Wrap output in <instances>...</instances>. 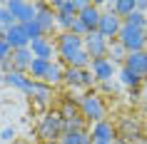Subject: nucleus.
<instances>
[{
	"label": "nucleus",
	"instance_id": "f257e3e1",
	"mask_svg": "<svg viewBox=\"0 0 147 144\" xmlns=\"http://www.w3.org/2000/svg\"><path fill=\"white\" fill-rule=\"evenodd\" d=\"M65 132H67V122L62 119L60 114H47L38 127V134L45 142H57V137H62Z\"/></svg>",
	"mask_w": 147,
	"mask_h": 144
},
{
	"label": "nucleus",
	"instance_id": "f03ea898",
	"mask_svg": "<svg viewBox=\"0 0 147 144\" xmlns=\"http://www.w3.org/2000/svg\"><path fill=\"white\" fill-rule=\"evenodd\" d=\"M120 45L127 50V52H142V47H145L147 38H145V30H140V27H130V25L122 23V30H120Z\"/></svg>",
	"mask_w": 147,
	"mask_h": 144
},
{
	"label": "nucleus",
	"instance_id": "7ed1b4c3",
	"mask_svg": "<svg viewBox=\"0 0 147 144\" xmlns=\"http://www.w3.org/2000/svg\"><path fill=\"white\" fill-rule=\"evenodd\" d=\"M5 10H10L13 13V17H15L20 25L25 23H32L35 17H38V8H35V3H23V0H10V3H5Z\"/></svg>",
	"mask_w": 147,
	"mask_h": 144
},
{
	"label": "nucleus",
	"instance_id": "20e7f679",
	"mask_svg": "<svg viewBox=\"0 0 147 144\" xmlns=\"http://www.w3.org/2000/svg\"><path fill=\"white\" fill-rule=\"evenodd\" d=\"M80 109H82V117H87V119L95 122V124L105 119V104L100 102L97 94H87V97H82Z\"/></svg>",
	"mask_w": 147,
	"mask_h": 144
},
{
	"label": "nucleus",
	"instance_id": "39448f33",
	"mask_svg": "<svg viewBox=\"0 0 147 144\" xmlns=\"http://www.w3.org/2000/svg\"><path fill=\"white\" fill-rule=\"evenodd\" d=\"M85 50L90 55V60H105V52H107V42L100 32H90L85 38Z\"/></svg>",
	"mask_w": 147,
	"mask_h": 144
},
{
	"label": "nucleus",
	"instance_id": "423d86ee",
	"mask_svg": "<svg viewBox=\"0 0 147 144\" xmlns=\"http://www.w3.org/2000/svg\"><path fill=\"white\" fill-rule=\"evenodd\" d=\"M57 47H60V55H62V60H65V57H70L72 52L85 50V40L80 38V35H75V32H65V35H60Z\"/></svg>",
	"mask_w": 147,
	"mask_h": 144
},
{
	"label": "nucleus",
	"instance_id": "0eeeda50",
	"mask_svg": "<svg viewBox=\"0 0 147 144\" xmlns=\"http://www.w3.org/2000/svg\"><path fill=\"white\" fill-rule=\"evenodd\" d=\"M120 30H122V23H120V17L115 15V13H102L100 17V27H97V32H100L102 38H117L120 35Z\"/></svg>",
	"mask_w": 147,
	"mask_h": 144
},
{
	"label": "nucleus",
	"instance_id": "6e6552de",
	"mask_svg": "<svg viewBox=\"0 0 147 144\" xmlns=\"http://www.w3.org/2000/svg\"><path fill=\"white\" fill-rule=\"evenodd\" d=\"M5 42H8L13 50H20V47H30V38L25 35V27L20 23L13 25V27H8V32H5Z\"/></svg>",
	"mask_w": 147,
	"mask_h": 144
},
{
	"label": "nucleus",
	"instance_id": "1a4fd4ad",
	"mask_svg": "<svg viewBox=\"0 0 147 144\" xmlns=\"http://www.w3.org/2000/svg\"><path fill=\"white\" fill-rule=\"evenodd\" d=\"M92 142H107V144H112L115 142V127L110 124V122H97V124H92Z\"/></svg>",
	"mask_w": 147,
	"mask_h": 144
},
{
	"label": "nucleus",
	"instance_id": "9d476101",
	"mask_svg": "<svg viewBox=\"0 0 147 144\" xmlns=\"http://www.w3.org/2000/svg\"><path fill=\"white\" fill-rule=\"evenodd\" d=\"M115 75V62L110 60H92V77L100 82H110Z\"/></svg>",
	"mask_w": 147,
	"mask_h": 144
},
{
	"label": "nucleus",
	"instance_id": "9b49d317",
	"mask_svg": "<svg viewBox=\"0 0 147 144\" xmlns=\"http://www.w3.org/2000/svg\"><path fill=\"white\" fill-rule=\"evenodd\" d=\"M35 8H38V17H35V20L40 23V27H42L45 32L53 30V25L57 23V15L53 13V8L45 5V3H35Z\"/></svg>",
	"mask_w": 147,
	"mask_h": 144
},
{
	"label": "nucleus",
	"instance_id": "f8f14e48",
	"mask_svg": "<svg viewBox=\"0 0 147 144\" xmlns=\"http://www.w3.org/2000/svg\"><path fill=\"white\" fill-rule=\"evenodd\" d=\"M5 82H8L10 87H15V90H23V92H28V94H30L32 82H35V80L25 77L23 72H18V70H10V72H5Z\"/></svg>",
	"mask_w": 147,
	"mask_h": 144
},
{
	"label": "nucleus",
	"instance_id": "ddd939ff",
	"mask_svg": "<svg viewBox=\"0 0 147 144\" xmlns=\"http://www.w3.org/2000/svg\"><path fill=\"white\" fill-rule=\"evenodd\" d=\"M30 52L32 57H38V60H47V62H53L50 57H53V42L45 38H38V40H32L30 42Z\"/></svg>",
	"mask_w": 147,
	"mask_h": 144
},
{
	"label": "nucleus",
	"instance_id": "4468645a",
	"mask_svg": "<svg viewBox=\"0 0 147 144\" xmlns=\"http://www.w3.org/2000/svg\"><path fill=\"white\" fill-rule=\"evenodd\" d=\"M125 67H130L132 72H137L140 77L147 75V52H130L127 55V60H125Z\"/></svg>",
	"mask_w": 147,
	"mask_h": 144
},
{
	"label": "nucleus",
	"instance_id": "2eb2a0df",
	"mask_svg": "<svg viewBox=\"0 0 147 144\" xmlns=\"http://www.w3.org/2000/svg\"><path fill=\"white\" fill-rule=\"evenodd\" d=\"M80 20H82V25H85L90 32H97V27H100V17H102V13L97 10V5H90L87 10H82L80 13Z\"/></svg>",
	"mask_w": 147,
	"mask_h": 144
},
{
	"label": "nucleus",
	"instance_id": "dca6fc26",
	"mask_svg": "<svg viewBox=\"0 0 147 144\" xmlns=\"http://www.w3.org/2000/svg\"><path fill=\"white\" fill-rule=\"evenodd\" d=\"M35 60L30 52V47H20V50H13V70H18V72H23V70H30V62Z\"/></svg>",
	"mask_w": 147,
	"mask_h": 144
},
{
	"label": "nucleus",
	"instance_id": "f3484780",
	"mask_svg": "<svg viewBox=\"0 0 147 144\" xmlns=\"http://www.w3.org/2000/svg\"><path fill=\"white\" fill-rule=\"evenodd\" d=\"M65 80H67L72 87H80V84H90L95 80L90 72H85V70H78V67H70L67 72H65Z\"/></svg>",
	"mask_w": 147,
	"mask_h": 144
},
{
	"label": "nucleus",
	"instance_id": "a211bd4d",
	"mask_svg": "<svg viewBox=\"0 0 147 144\" xmlns=\"http://www.w3.org/2000/svg\"><path fill=\"white\" fill-rule=\"evenodd\" d=\"M135 10H137V0H117V3H112V13L117 17H130Z\"/></svg>",
	"mask_w": 147,
	"mask_h": 144
},
{
	"label": "nucleus",
	"instance_id": "6ab92c4d",
	"mask_svg": "<svg viewBox=\"0 0 147 144\" xmlns=\"http://www.w3.org/2000/svg\"><path fill=\"white\" fill-rule=\"evenodd\" d=\"M50 65H53V62H47V60H38V57H35V60L30 62V75L45 82V77H47V70H50Z\"/></svg>",
	"mask_w": 147,
	"mask_h": 144
},
{
	"label": "nucleus",
	"instance_id": "aec40b11",
	"mask_svg": "<svg viewBox=\"0 0 147 144\" xmlns=\"http://www.w3.org/2000/svg\"><path fill=\"white\" fill-rule=\"evenodd\" d=\"M140 132H142V129H140V124H137V122L125 119V122H122V134H120V137H122L125 142H135V139L140 137Z\"/></svg>",
	"mask_w": 147,
	"mask_h": 144
},
{
	"label": "nucleus",
	"instance_id": "412c9836",
	"mask_svg": "<svg viewBox=\"0 0 147 144\" xmlns=\"http://www.w3.org/2000/svg\"><path fill=\"white\" fill-rule=\"evenodd\" d=\"M30 94L38 99V102H47V99H50V84H47V82H40V80H35V82H32Z\"/></svg>",
	"mask_w": 147,
	"mask_h": 144
},
{
	"label": "nucleus",
	"instance_id": "4be33fe9",
	"mask_svg": "<svg viewBox=\"0 0 147 144\" xmlns=\"http://www.w3.org/2000/svg\"><path fill=\"white\" fill-rule=\"evenodd\" d=\"M65 62H67L70 67H78V70H82L90 62V55H87V50H78V52H72L70 57H65Z\"/></svg>",
	"mask_w": 147,
	"mask_h": 144
},
{
	"label": "nucleus",
	"instance_id": "5701e85b",
	"mask_svg": "<svg viewBox=\"0 0 147 144\" xmlns=\"http://www.w3.org/2000/svg\"><path fill=\"white\" fill-rule=\"evenodd\" d=\"M117 77H120V82H122L125 87H137V84L142 82V77H140L137 72H132L130 67H122V70H120V75H117Z\"/></svg>",
	"mask_w": 147,
	"mask_h": 144
},
{
	"label": "nucleus",
	"instance_id": "b1692460",
	"mask_svg": "<svg viewBox=\"0 0 147 144\" xmlns=\"http://www.w3.org/2000/svg\"><path fill=\"white\" fill-rule=\"evenodd\" d=\"M125 25H130V27H140V30H147V15L135 10L130 17H125Z\"/></svg>",
	"mask_w": 147,
	"mask_h": 144
},
{
	"label": "nucleus",
	"instance_id": "393cba45",
	"mask_svg": "<svg viewBox=\"0 0 147 144\" xmlns=\"http://www.w3.org/2000/svg\"><path fill=\"white\" fill-rule=\"evenodd\" d=\"M23 27H25V35L30 38V42H32V40H38V38H45V30L40 27L38 20H32V23H25Z\"/></svg>",
	"mask_w": 147,
	"mask_h": 144
},
{
	"label": "nucleus",
	"instance_id": "a878e982",
	"mask_svg": "<svg viewBox=\"0 0 147 144\" xmlns=\"http://www.w3.org/2000/svg\"><path fill=\"white\" fill-rule=\"evenodd\" d=\"M82 139H85V132H80V129H67V132L62 134L60 144H82Z\"/></svg>",
	"mask_w": 147,
	"mask_h": 144
},
{
	"label": "nucleus",
	"instance_id": "bb28decb",
	"mask_svg": "<svg viewBox=\"0 0 147 144\" xmlns=\"http://www.w3.org/2000/svg\"><path fill=\"white\" fill-rule=\"evenodd\" d=\"M110 55H112V62H117V60H127V50H125L122 45H120V40H117V42H112V45H110Z\"/></svg>",
	"mask_w": 147,
	"mask_h": 144
},
{
	"label": "nucleus",
	"instance_id": "cd10ccee",
	"mask_svg": "<svg viewBox=\"0 0 147 144\" xmlns=\"http://www.w3.org/2000/svg\"><path fill=\"white\" fill-rule=\"evenodd\" d=\"M75 20H78V15H72V13H57V25L67 27V30H72Z\"/></svg>",
	"mask_w": 147,
	"mask_h": 144
},
{
	"label": "nucleus",
	"instance_id": "c85d7f7f",
	"mask_svg": "<svg viewBox=\"0 0 147 144\" xmlns=\"http://www.w3.org/2000/svg\"><path fill=\"white\" fill-rule=\"evenodd\" d=\"M62 77H65V72H62V70L57 67V65H50V70H47V77H45V82H47V84H50V82L55 84V82H60Z\"/></svg>",
	"mask_w": 147,
	"mask_h": 144
},
{
	"label": "nucleus",
	"instance_id": "c756f323",
	"mask_svg": "<svg viewBox=\"0 0 147 144\" xmlns=\"http://www.w3.org/2000/svg\"><path fill=\"white\" fill-rule=\"evenodd\" d=\"M0 139H3V142H13V139H15V129L5 127L3 132H0Z\"/></svg>",
	"mask_w": 147,
	"mask_h": 144
},
{
	"label": "nucleus",
	"instance_id": "7c9ffc66",
	"mask_svg": "<svg viewBox=\"0 0 147 144\" xmlns=\"http://www.w3.org/2000/svg\"><path fill=\"white\" fill-rule=\"evenodd\" d=\"M142 10H147V0H137V13H142Z\"/></svg>",
	"mask_w": 147,
	"mask_h": 144
},
{
	"label": "nucleus",
	"instance_id": "2f4dec72",
	"mask_svg": "<svg viewBox=\"0 0 147 144\" xmlns=\"http://www.w3.org/2000/svg\"><path fill=\"white\" fill-rule=\"evenodd\" d=\"M82 144H95V142H92V137H90V134H85V139H82Z\"/></svg>",
	"mask_w": 147,
	"mask_h": 144
},
{
	"label": "nucleus",
	"instance_id": "473e14b6",
	"mask_svg": "<svg viewBox=\"0 0 147 144\" xmlns=\"http://www.w3.org/2000/svg\"><path fill=\"white\" fill-rule=\"evenodd\" d=\"M5 82V72H3V70H0V84Z\"/></svg>",
	"mask_w": 147,
	"mask_h": 144
},
{
	"label": "nucleus",
	"instance_id": "72a5a7b5",
	"mask_svg": "<svg viewBox=\"0 0 147 144\" xmlns=\"http://www.w3.org/2000/svg\"><path fill=\"white\" fill-rule=\"evenodd\" d=\"M115 144H127V142H125V139H117V142Z\"/></svg>",
	"mask_w": 147,
	"mask_h": 144
},
{
	"label": "nucleus",
	"instance_id": "f704fd0d",
	"mask_svg": "<svg viewBox=\"0 0 147 144\" xmlns=\"http://www.w3.org/2000/svg\"><path fill=\"white\" fill-rule=\"evenodd\" d=\"M3 10H5V5H3V3H0V15H3Z\"/></svg>",
	"mask_w": 147,
	"mask_h": 144
},
{
	"label": "nucleus",
	"instance_id": "c9c22d12",
	"mask_svg": "<svg viewBox=\"0 0 147 144\" xmlns=\"http://www.w3.org/2000/svg\"><path fill=\"white\" fill-rule=\"evenodd\" d=\"M42 144H60V142H42Z\"/></svg>",
	"mask_w": 147,
	"mask_h": 144
},
{
	"label": "nucleus",
	"instance_id": "e433bc0d",
	"mask_svg": "<svg viewBox=\"0 0 147 144\" xmlns=\"http://www.w3.org/2000/svg\"><path fill=\"white\" fill-rule=\"evenodd\" d=\"M145 114H147V102H145Z\"/></svg>",
	"mask_w": 147,
	"mask_h": 144
}]
</instances>
